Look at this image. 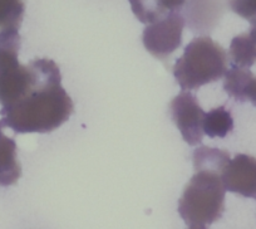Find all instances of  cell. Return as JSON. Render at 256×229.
<instances>
[{
    "instance_id": "obj_14",
    "label": "cell",
    "mask_w": 256,
    "mask_h": 229,
    "mask_svg": "<svg viewBox=\"0 0 256 229\" xmlns=\"http://www.w3.org/2000/svg\"><path fill=\"white\" fill-rule=\"evenodd\" d=\"M254 73L248 68L234 66L231 70H228L224 80V90L230 97L236 101L245 102V91L250 82Z\"/></svg>"
},
{
    "instance_id": "obj_2",
    "label": "cell",
    "mask_w": 256,
    "mask_h": 229,
    "mask_svg": "<svg viewBox=\"0 0 256 229\" xmlns=\"http://www.w3.org/2000/svg\"><path fill=\"white\" fill-rule=\"evenodd\" d=\"M228 56L208 36L192 39L174 67V76L184 91H194L225 77Z\"/></svg>"
},
{
    "instance_id": "obj_1",
    "label": "cell",
    "mask_w": 256,
    "mask_h": 229,
    "mask_svg": "<svg viewBox=\"0 0 256 229\" xmlns=\"http://www.w3.org/2000/svg\"><path fill=\"white\" fill-rule=\"evenodd\" d=\"M73 101L62 86L59 67L42 58L40 73L33 87L19 101L2 107V122L18 134H46L68 121Z\"/></svg>"
},
{
    "instance_id": "obj_5",
    "label": "cell",
    "mask_w": 256,
    "mask_h": 229,
    "mask_svg": "<svg viewBox=\"0 0 256 229\" xmlns=\"http://www.w3.org/2000/svg\"><path fill=\"white\" fill-rule=\"evenodd\" d=\"M184 24V18L180 12H172L147 24L142 36L144 48L157 60H167L181 46Z\"/></svg>"
},
{
    "instance_id": "obj_7",
    "label": "cell",
    "mask_w": 256,
    "mask_h": 229,
    "mask_svg": "<svg viewBox=\"0 0 256 229\" xmlns=\"http://www.w3.org/2000/svg\"><path fill=\"white\" fill-rule=\"evenodd\" d=\"M226 190L245 198H256V157L238 154L221 171Z\"/></svg>"
},
{
    "instance_id": "obj_17",
    "label": "cell",
    "mask_w": 256,
    "mask_h": 229,
    "mask_svg": "<svg viewBox=\"0 0 256 229\" xmlns=\"http://www.w3.org/2000/svg\"><path fill=\"white\" fill-rule=\"evenodd\" d=\"M245 101H250L256 106V76H252L245 91Z\"/></svg>"
},
{
    "instance_id": "obj_19",
    "label": "cell",
    "mask_w": 256,
    "mask_h": 229,
    "mask_svg": "<svg viewBox=\"0 0 256 229\" xmlns=\"http://www.w3.org/2000/svg\"><path fill=\"white\" fill-rule=\"evenodd\" d=\"M188 229H206V225H190Z\"/></svg>"
},
{
    "instance_id": "obj_12",
    "label": "cell",
    "mask_w": 256,
    "mask_h": 229,
    "mask_svg": "<svg viewBox=\"0 0 256 229\" xmlns=\"http://www.w3.org/2000/svg\"><path fill=\"white\" fill-rule=\"evenodd\" d=\"M202 129L204 134L210 137H225L234 129V120L230 111L221 106L206 112Z\"/></svg>"
},
{
    "instance_id": "obj_18",
    "label": "cell",
    "mask_w": 256,
    "mask_h": 229,
    "mask_svg": "<svg viewBox=\"0 0 256 229\" xmlns=\"http://www.w3.org/2000/svg\"><path fill=\"white\" fill-rule=\"evenodd\" d=\"M250 23H251V28H250V31H248V33H250L251 36L256 39V19H254V21L250 22Z\"/></svg>"
},
{
    "instance_id": "obj_10",
    "label": "cell",
    "mask_w": 256,
    "mask_h": 229,
    "mask_svg": "<svg viewBox=\"0 0 256 229\" xmlns=\"http://www.w3.org/2000/svg\"><path fill=\"white\" fill-rule=\"evenodd\" d=\"M23 16V0H0V41L18 38Z\"/></svg>"
},
{
    "instance_id": "obj_20",
    "label": "cell",
    "mask_w": 256,
    "mask_h": 229,
    "mask_svg": "<svg viewBox=\"0 0 256 229\" xmlns=\"http://www.w3.org/2000/svg\"><path fill=\"white\" fill-rule=\"evenodd\" d=\"M3 135V122L0 121V136Z\"/></svg>"
},
{
    "instance_id": "obj_16",
    "label": "cell",
    "mask_w": 256,
    "mask_h": 229,
    "mask_svg": "<svg viewBox=\"0 0 256 229\" xmlns=\"http://www.w3.org/2000/svg\"><path fill=\"white\" fill-rule=\"evenodd\" d=\"M231 11L248 22L256 19V0H228Z\"/></svg>"
},
{
    "instance_id": "obj_8",
    "label": "cell",
    "mask_w": 256,
    "mask_h": 229,
    "mask_svg": "<svg viewBox=\"0 0 256 229\" xmlns=\"http://www.w3.org/2000/svg\"><path fill=\"white\" fill-rule=\"evenodd\" d=\"M184 23L192 32L208 34L218 26L225 13V0H186Z\"/></svg>"
},
{
    "instance_id": "obj_9",
    "label": "cell",
    "mask_w": 256,
    "mask_h": 229,
    "mask_svg": "<svg viewBox=\"0 0 256 229\" xmlns=\"http://www.w3.org/2000/svg\"><path fill=\"white\" fill-rule=\"evenodd\" d=\"M22 176L16 157V144L12 137L0 136V186L14 185Z\"/></svg>"
},
{
    "instance_id": "obj_3",
    "label": "cell",
    "mask_w": 256,
    "mask_h": 229,
    "mask_svg": "<svg viewBox=\"0 0 256 229\" xmlns=\"http://www.w3.org/2000/svg\"><path fill=\"white\" fill-rule=\"evenodd\" d=\"M225 193L221 174L212 170L196 171L178 200V213L188 225H210L225 210Z\"/></svg>"
},
{
    "instance_id": "obj_15",
    "label": "cell",
    "mask_w": 256,
    "mask_h": 229,
    "mask_svg": "<svg viewBox=\"0 0 256 229\" xmlns=\"http://www.w3.org/2000/svg\"><path fill=\"white\" fill-rule=\"evenodd\" d=\"M136 18L141 23L151 24L166 16L160 0H128Z\"/></svg>"
},
{
    "instance_id": "obj_4",
    "label": "cell",
    "mask_w": 256,
    "mask_h": 229,
    "mask_svg": "<svg viewBox=\"0 0 256 229\" xmlns=\"http://www.w3.org/2000/svg\"><path fill=\"white\" fill-rule=\"evenodd\" d=\"M20 38L0 41V105L3 107L20 100L36 82L40 73L42 58L29 65L19 62Z\"/></svg>"
},
{
    "instance_id": "obj_6",
    "label": "cell",
    "mask_w": 256,
    "mask_h": 229,
    "mask_svg": "<svg viewBox=\"0 0 256 229\" xmlns=\"http://www.w3.org/2000/svg\"><path fill=\"white\" fill-rule=\"evenodd\" d=\"M172 120L188 145H198L204 139V117L205 111L201 108L198 100L188 91L178 93L170 105Z\"/></svg>"
},
{
    "instance_id": "obj_13",
    "label": "cell",
    "mask_w": 256,
    "mask_h": 229,
    "mask_svg": "<svg viewBox=\"0 0 256 229\" xmlns=\"http://www.w3.org/2000/svg\"><path fill=\"white\" fill-rule=\"evenodd\" d=\"M230 159V154L228 151L215 147L200 146L194 152V167L195 171L212 170L221 174Z\"/></svg>"
},
{
    "instance_id": "obj_11",
    "label": "cell",
    "mask_w": 256,
    "mask_h": 229,
    "mask_svg": "<svg viewBox=\"0 0 256 229\" xmlns=\"http://www.w3.org/2000/svg\"><path fill=\"white\" fill-rule=\"evenodd\" d=\"M228 57L238 67L250 68L256 63V39L248 32L234 37L228 48Z\"/></svg>"
}]
</instances>
